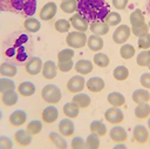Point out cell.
Here are the masks:
<instances>
[{"label":"cell","instance_id":"obj_59","mask_svg":"<svg viewBox=\"0 0 150 149\" xmlns=\"http://www.w3.org/2000/svg\"><path fill=\"white\" fill-rule=\"evenodd\" d=\"M148 68H149V70H150V65H149V66H148Z\"/></svg>","mask_w":150,"mask_h":149},{"label":"cell","instance_id":"obj_9","mask_svg":"<svg viewBox=\"0 0 150 149\" xmlns=\"http://www.w3.org/2000/svg\"><path fill=\"white\" fill-rule=\"evenodd\" d=\"M57 12V5L53 1H49L42 6V8L39 12V18L42 21H49L52 20Z\"/></svg>","mask_w":150,"mask_h":149},{"label":"cell","instance_id":"obj_57","mask_svg":"<svg viewBox=\"0 0 150 149\" xmlns=\"http://www.w3.org/2000/svg\"><path fill=\"white\" fill-rule=\"evenodd\" d=\"M148 26H149V29H150V21L148 22Z\"/></svg>","mask_w":150,"mask_h":149},{"label":"cell","instance_id":"obj_47","mask_svg":"<svg viewBox=\"0 0 150 149\" xmlns=\"http://www.w3.org/2000/svg\"><path fill=\"white\" fill-rule=\"evenodd\" d=\"M35 8H36V0H27L26 4H25L22 13L28 15V16H30L35 12Z\"/></svg>","mask_w":150,"mask_h":149},{"label":"cell","instance_id":"obj_46","mask_svg":"<svg viewBox=\"0 0 150 149\" xmlns=\"http://www.w3.org/2000/svg\"><path fill=\"white\" fill-rule=\"evenodd\" d=\"M57 69L62 73H68L74 68V62L73 60H68V61H57Z\"/></svg>","mask_w":150,"mask_h":149},{"label":"cell","instance_id":"obj_4","mask_svg":"<svg viewBox=\"0 0 150 149\" xmlns=\"http://www.w3.org/2000/svg\"><path fill=\"white\" fill-rule=\"evenodd\" d=\"M131 34V28L128 25H118L112 33V41L117 45H123L128 41Z\"/></svg>","mask_w":150,"mask_h":149},{"label":"cell","instance_id":"obj_31","mask_svg":"<svg viewBox=\"0 0 150 149\" xmlns=\"http://www.w3.org/2000/svg\"><path fill=\"white\" fill-rule=\"evenodd\" d=\"M62 111L63 114L66 115V117H69V118H76L79 116V113H80V108L71 101V102H67L64 103L63 108H62Z\"/></svg>","mask_w":150,"mask_h":149},{"label":"cell","instance_id":"obj_1","mask_svg":"<svg viewBox=\"0 0 150 149\" xmlns=\"http://www.w3.org/2000/svg\"><path fill=\"white\" fill-rule=\"evenodd\" d=\"M77 12L88 21H95L103 20L110 11L104 0H79Z\"/></svg>","mask_w":150,"mask_h":149},{"label":"cell","instance_id":"obj_38","mask_svg":"<svg viewBox=\"0 0 150 149\" xmlns=\"http://www.w3.org/2000/svg\"><path fill=\"white\" fill-rule=\"evenodd\" d=\"M135 53H136V50H135L134 46L130 45V43H123V45L121 46V48H120V55H121V57L124 59V60H130V59H132L134 55H135Z\"/></svg>","mask_w":150,"mask_h":149},{"label":"cell","instance_id":"obj_20","mask_svg":"<svg viewBox=\"0 0 150 149\" xmlns=\"http://www.w3.org/2000/svg\"><path fill=\"white\" fill-rule=\"evenodd\" d=\"M93 68H94L93 62L87 59H81L74 63V69L76 70L77 74H81V75H87V74L91 73Z\"/></svg>","mask_w":150,"mask_h":149},{"label":"cell","instance_id":"obj_5","mask_svg":"<svg viewBox=\"0 0 150 149\" xmlns=\"http://www.w3.org/2000/svg\"><path fill=\"white\" fill-rule=\"evenodd\" d=\"M104 118L107 122H109L110 124H120L123 122L124 120V114L121 110L120 107H110L109 109L105 110L104 113Z\"/></svg>","mask_w":150,"mask_h":149},{"label":"cell","instance_id":"obj_45","mask_svg":"<svg viewBox=\"0 0 150 149\" xmlns=\"http://www.w3.org/2000/svg\"><path fill=\"white\" fill-rule=\"evenodd\" d=\"M131 33L137 36V38H141L143 35H145L146 33H149V26L148 23H142L139 26H136V27H131Z\"/></svg>","mask_w":150,"mask_h":149},{"label":"cell","instance_id":"obj_25","mask_svg":"<svg viewBox=\"0 0 150 149\" xmlns=\"http://www.w3.org/2000/svg\"><path fill=\"white\" fill-rule=\"evenodd\" d=\"M71 101H73L80 109H83V108H87V107L90 106L91 99H90V96H89L88 94L80 92V93H76V94L73 96Z\"/></svg>","mask_w":150,"mask_h":149},{"label":"cell","instance_id":"obj_50","mask_svg":"<svg viewBox=\"0 0 150 149\" xmlns=\"http://www.w3.org/2000/svg\"><path fill=\"white\" fill-rule=\"evenodd\" d=\"M13 141L8 136H0V149H12Z\"/></svg>","mask_w":150,"mask_h":149},{"label":"cell","instance_id":"obj_48","mask_svg":"<svg viewBox=\"0 0 150 149\" xmlns=\"http://www.w3.org/2000/svg\"><path fill=\"white\" fill-rule=\"evenodd\" d=\"M137 45H138V48L142 50L143 49H150V34L146 33L145 35L138 38Z\"/></svg>","mask_w":150,"mask_h":149},{"label":"cell","instance_id":"obj_53","mask_svg":"<svg viewBox=\"0 0 150 149\" xmlns=\"http://www.w3.org/2000/svg\"><path fill=\"white\" fill-rule=\"evenodd\" d=\"M114 149H125V145L123 144V142H120V143H117V144H115V147H114Z\"/></svg>","mask_w":150,"mask_h":149},{"label":"cell","instance_id":"obj_60","mask_svg":"<svg viewBox=\"0 0 150 149\" xmlns=\"http://www.w3.org/2000/svg\"><path fill=\"white\" fill-rule=\"evenodd\" d=\"M61 1H63V0H61Z\"/></svg>","mask_w":150,"mask_h":149},{"label":"cell","instance_id":"obj_11","mask_svg":"<svg viewBox=\"0 0 150 149\" xmlns=\"http://www.w3.org/2000/svg\"><path fill=\"white\" fill-rule=\"evenodd\" d=\"M59 117V110L55 106L50 104V106H47L42 113H41V120L42 122L47 123V124H52L54 123Z\"/></svg>","mask_w":150,"mask_h":149},{"label":"cell","instance_id":"obj_39","mask_svg":"<svg viewBox=\"0 0 150 149\" xmlns=\"http://www.w3.org/2000/svg\"><path fill=\"white\" fill-rule=\"evenodd\" d=\"M136 63L141 67H148L150 65V49H143L136 56Z\"/></svg>","mask_w":150,"mask_h":149},{"label":"cell","instance_id":"obj_34","mask_svg":"<svg viewBox=\"0 0 150 149\" xmlns=\"http://www.w3.org/2000/svg\"><path fill=\"white\" fill-rule=\"evenodd\" d=\"M93 62H94V65H96L100 68H105V67L109 66L110 59H109V56L107 54L97 52V53H95V55L93 57Z\"/></svg>","mask_w":150,"mask_h":149},{"label":"cell","instance_id":"obj_33","mask_svg":"<svg viewBox=\"0 0 150 149\" xmlns=\"http://www.w3.org/2000/svg\"><path fill=\"white\" fill-rule=\"evenodd\" d=\"M129 21H130L131 27H136V26H139V25L144 23L145 22V19H144L143 12L139 8H136L135 11L131 12V14L129 16Z\"/></svg>","mask_w":150,"mask_h":149},{"label":"cell","instance_id":"obj_2","mask_svg":"<svg viewBox=\"0 0 150 149\" xmlns=\"http://www.w3.org/2000/svg\"><path fill=\"white\" fill-rule=\"evenodd\" d=\"M61 97H62L61 89L56 84L49 83V84H46L41 89V99L48 104H55L60 102Z\"/></svg>","mask_w":150,"mask_h":149},{"label":"cell","instance_id":"obj_29","mask_svg":"<svg viewBox=\"0 0 150 149\" xmlns=\"http://www.w3.org/2000/svg\"><path fill=\"white\" fill-rule=\"evenodd\" d=\"M18 73V68L15 65L11 62H2L0 65V75L5 77H14Z\"/></svg>","mask_w":150,"mask_h":149},{"label":"cell","instance_id":"obj_21","mask_svg":"<svg viewBox=\"0 0 150 149\" xmlns=\"http://www.w3.org/2000/svg\"><path fill=\"white\" fill-rule=\"evenodd\" d=\"M87 46H88V48H89L91 52L97 53V52H100V50L103 48L104 42H103L102 36L91 34V35L88 36V39H87Z\"/></svg>","mask_w":150,"mask_h":149},{"label":"cell","instance_id":"obj_15","mask_svg":"<svg viewBox=\"0 0 150 149\" xmlns=\"http://www.w3.org/2000/svg\"><path fill=\"white\" fill-rule=\"evenodd\" d=\"M104 80L100 76H93L86 81V88L91 93H100L104 89Z\"/></svg>","mask_w":150,"mask_h":149},{"label":"cell","instance_id":"obj_24","mask_svg":"<svg viewBox=\"0 0 150 149\" xmlns=\"http://www.w3.org/2000/svg\"><path fill=\"white\" fill-rule=\"evenodd\" d=\"M19 100V93L15 92V89L13 90H7L5 93L1 94V102L4 106L6 107H12L14 106Z\"/></svg>","mask_w":150,"mask_h":149},{"label":"cell","instance_id":"obj_30","mask_svg":"<svg viewBox=\"0 0 150 149\" xmlns=\"http://www.w3.org/2000/svg\"><path fill=\"white\" fill-rule=\"evenodd\" d=\"M134 114L137 118L139 120H144L148 118L150 116V104L148 102L145 103H139L136 106V108L134 109Z\"/></svg>","mask_w":150,"mask_h":149},{"label":"cell","instance_id":"obj_56","mask_svg":"<svg viewBox=\"0 0 150 149\" xmlns=\"http://www.w3.org/2000/svg\"><path fill=\"white\" fill-rule=\"evenodd\" d=\"M1 118H2V111L0 110V120H1Z\"/></svg>","mask_w":150,"mask_h":149},{"label":"cell","instance_id":"obj_14","mask_svg":"<svg viewBox=\"0 0 150 149\" xmlns=\"http://www.w3.org/2000/svg\"><path fill=\"white\" fill-rule=\"evenodd\" d=\"M109 137L115 143H120V142H124L128 138V133L123 127H121L118 124H115L109 130Z\"/></svg>","mask_w":150,"mask_h":149},{"label":"cell","instance_id":"obj_54","mask_svg":"<svg viewBox=\"0 0 150 149\" xmlns=\"http://www.w3.org/2000/svg\"><path fill=\"white\" fill-rule=\"evenodd\" d=\"M148 129L150 130V116L148 117Z\"/></svg>","mask_w":150,"mask_h":149},{"label":"cell","instance_id":"obj_10","mask_svg":"<svg viewBox=\"0 0 150 149\" xmlns=\"http://www.w3.org/2000/svg\"><path fill=\"white\" fill-rule=\"evenodd\" d=\"M42 60L39 57V56H33L30 57L26 65H25V70L27 74L29 75H38L41 73V69H42Z\"/></svg>","mask_w":150,"mask_h":149},{"label":"cell","instance_id":"obj_27","mask_svg":"<svg viewBox=\"0 0 150 149\" xmlns=\"http://www.w3.org/2000/svg\"><path fill=\"white\" fill-rule=\"evenodd\" d=\"M23 28L28 32V33H36L40 31L41 28V22L33 16H28L23 21Z\"/></svg>","mask_w":150,"mask_h":149},{"label":"cell","instance_id":"obj_12","mask_svg":"<svg viewBox=\"0 0 150 149\" xmlns=\"http://www.w3.org/2000/svg\"><path fill=\"white\" fill-rule=\"evenodd\" d=\"M132 137L134 140L139 143V144H144L148 142L149 140V129L146 127H144L143 124H137L134 127L132 130Z\"/></svg>","mask_w":150,"mask_h":149},{"label":"cell","instance_id":"obj_58","mask_svg":"<svg viewBox=\"0 0 150 149\" xmlns=\"http://www.w3.org/2000/svg\"><path fill=\"white\" fill-rule=\"evenodd\" d=\"M1 12H2V8H1V6H0V13H1Z\"/></svg>","mask_w":150,"mask_h":149},{"label":"cell","instance_id":"obj_18","mask_svg":"<svg viewBox=\"0 0 150 149\" xmlns=\"http://www.w3.org/2000/svg\"><path fill=\"white\" fill-rule=\"evenodd\" d=\"M74 131H75V126H74V122L71 121V118L67 117L59 122V133L62 136L69 137L74 134Z\"/></svg>","mask_w":150,"mask_h":149},{"label":"cell","instance_id":"obj_43","mask_svg":"<svg viewBox=\"0 0 150 149\" xmlns=\"http://www.w3.org/2000/svg\"><path fill=\"white\" fill-rule=\"evenodd\" d=\"M84 141H86V148L88 149H97L100 147V136L94 133H90Z\"/></svg>","mask_w":150,"mask_h":149},{"label":"cell","instance_id":"obj_3","mask_svg":"<svg viewBox=\"0 0 150 149\" xmlns=\"http://www.w3.org/2000/svg\"><path fill=\"white\" fill-rule=\"evenodd\" d=\"M87 39L88 36L86 35L84 32L73 31V32H68L66 36V43L68 47L73 49H80L87 45Z\"/></svg>","mask_w":150,"mask_h":149},{"label":"cell","instance_id":"obj_8","mask_svg":"<svg viewBox=\"0 0 150 149\" xmlns=\"http://www.w3.org/2000/svg\"><path fill=\"white\" fill-rule=\"evenodd\" d=\"M27 0H0V6L2 11H8L13 13H20L23 11Z\"/></svg>","mask_w":150,"mask_h":149},{"label":"cell","instance_id":"obj_55","mask_svg":"<svg viewBox=\"0 0 150 149\" xmlns=\"http://www.w3.org/2000/svg\"><path fill=\"white\" fill-rule=\"evenodd\" d=\"M148 11H149V13H150V0L148 1Z\"/></svg>","mask_w":150,"mask_h":149},{"label":"cell","instance_id":"obj_41","mask_svg":"<svg viewBox=\"0 0 150 149\" xmlns=\"http://www.w3.org/2000/svg\"><path fill=\"white\" fill-rule=\"evenodd\" d=\"M13 89H15V82L11 77H5V76L0 77V94Z\"/></svg>","mask_w":150,"mask_h":149},{"label":"cell","instance_id":"obj_23","mask_svg":"<svg viewBox=\"0 0 150 149\" xmlns=\"http://www.w3.org/2000/svg\"><path fill=\"white\" fill-rule=\"evenodd\" d=\"M131 97H132V101H134L136 104L149 102V101H150V93H149V89L138 88V89L134 90Z\"/></svg>","mask_w":150,"mask_h":149},{"label":"cell","instance_id":"obj_49","mask_svg":"<svg viewBox=\"0 0 150 149\" xmlns=\"http://www.w3.org/2000/svg\"><path fill=\"white\" fill-rule=\"evenodd\" d=\"M70 147L73 149H83L86 148V141L81 136H75L70 142Z\"/></svg>","mask_w":150,"mask_h":149},{"label":"cell","instance_id":"obj_44","mask_svg":"<svg viewBox=\"0 0 150 149\" xmlns=\"http://www.w3.org/2000/svg\"><path fill=\"white\" fill-rule=\"evenodd\" d=\"M75 53H74V49L68 47V48H64L62 50H60L57 53V61H68V60H73Z\"/></svg>","mask_w":150,"mask_h":149},{"label":"cell","instance_id":"obj_42","mask_svg":"<svg viewBox=\"0 0 150 149\" xmlns=\"http://www.w3.org/2000/svg\"><path fill=\"white\" fill-rule=\"evenodd\" d=\"M26 130H27L32 136L38 135V134L42 130V122H41L40 120H33V121H30V122L27 124Z\"/></svg>","mask_w":150,"mask_h":149},{"label":"cell","instance_id":"obj_13","mask_svg":"<svg viewBox=\"0 0 150 149\" xmlns=\"http://www.w3.org/2000/svg\"><path fill=\"white\" fill-rule=\"evenodd\" d=\"M57 65L53 61V60H47L46 62H43L42 65V69H41V74L43 76V79L46 80H52L54 77H56L57 74Z\"/></svg>","mask_w":150,"mask_h":149},{"label":"cell","instance_id":"obj_19","mask_svg":"<svg viewBox=\"0 0 150 149\" xmlns=\"http://www.w3.org/2000/svg\"><path fill=\"white\" fill-rule=\"evenodd\" d=\"M14 142L20 147H27L32 143V135L26 129H19L14 133Z\"/></svg>","mask_w":150,"mask_h":149},{"label":"cell","instance_id":"obj_22","mask_svg":"<svg viewBox=\"0 0 150 149\" xmlns=\"http://www.w3.org/2000/svg\"><path fill=\"white\" fill-rule=\"evenodd\" d=\"M16 92L23 97H29L35 93V84L30 81H23L16 87Z\"/></svg>","mask_w":150,"mask_h":149},{"label":"cell","instance_id":"obj_52","mask_svg":"<svg viewBox=\"0 0 150 149\" xmlns=\"http://www.w3.org/2000/svg\"><path fill=\"white\" fill-rule=\"evenodd\" d=\"M128 2H129V0H111L112 6H114L116 9H118V11H122V9L127 8Z\"/></svg>","mask_w":150,"mask_h":149},{"label":"cell","instance_id":"obj_26","mask_svg":"<svg viewBox=\"0 0 150 149\" xmlns=\"http://www.w3.org/2000/svg\"><path fill=\"white\" fill-rule=\"evenodd\" d=\"M107 101L112 107H122L125 103V97L120 92H111L107 96Z\"/></svg>","mask_w":150,"mask_h":149},{"label":"cell","instance_id":"obj_16","mask_svg":"<svg viewBox=\"0 0 150 149\" xmlns=\"http://www.w3.org/2000/svg\"><path fill=\"white\" fill-rule=\"evenodd\" d=\"M26 121H27V114L22 109H18V110L12 111L9 117H8V122L13 127H21L22 124L26 123Z\"/></svg>","mask_w":150,"mask_h":149},{"label":"cell","instance_id":"obj_37","mask_svg":"<svg viewBox=\"0 0 150 149\" xmlns=\"http://www.w3.org/2000/svg\"><path fill=\"white\" fill-rule=\"evenodd\" d=\"M103 21L109 25V27H115V26H118L122 21V16L118 12H109L105 18L103 19Z\"/></svg>","mask_w":150,"mask_h":149},{"label":"cell","instance_id":"obj_6","mask_svg":"<svg viewBox=\"0 0 150 149\" xmlns=\"http://www.w3.org/2000/svg\"><path fill=\"white\" fill-rule=\"evenodd\" d=\"M84 88H86V80H84L83 75H81V74L71 76L67 82V90L69 93L76 94V93L82 92Z\"/></svg>","mask_w":150,"mask_h":149},{"label":"cell","instance_id":"obj_35","mask_svg":"<svg viewBox=\"0 0 150 149\" xmlns=\"http://www.w3.org/2000/svg\"><path fill=\"white\" fill-rule=\"evenodd\" d=\"M112 76L117 81H125L129 77V69L125 66L120 65V66H117V67L114 68Z\"/></svg>","mask_w":150,"mask_h":149},{"label":"cell","instance_id":"obj_36","mask_svg":"<svg viewBox=\"0 0 150 149\" xmlns=\"http://www.w3.org/2000/svg\"><path fill=\"white\" fill-rule=\"evenodd\" d=\"M60 8L63 13L74 14L77 11V0H63L60 4Z\"/></svg>","mask_w":150,"mask_h":149},{"label":"cell","instance_id":"obj_32","mask_svg":"<svg viewBox=\"0 0 150 149\" xmlns=\"http://www.w3.org/2000/svg\"><path fill=\"white\" fill-rule=\"evenodd\" d=\"M89 130H90V133H94V134L98 135L100 137H102V136H104V135L107 134V127H105V124H104L102 121H100V120H94V121H91V123H90V126H89Z\"/></svg>","mask_w":150,"mask_h":149},{"label":"cell","instance_id":"obj_28","mask_svg":"<svg viewBox=\"0 0 150 149\" xmlns=\"http://www.w3.org/2000/svg\"><path fill=\"white\" fill-rule=\"evenodd\" d=\"M48 138L57 149H66L68 147V144H67V142L64 140V136H62L60 133L52 131V133H49Z\"/></svg>","mask_w":150,"mask_h":149},{"label":"cell","instance_id":"obj_40","mask_svg":"<svg viewBox=\"0 0 150 149\" xmlns=\"http://www.w3.org/2000/svg\"><path fill=\"white\" fill-rule=\"evenodd\" d=\"M70 27H71V25H70L69 20H67V19H59L54 23V28L59 33H68Z\"/></svg>","mask_w":150,"mask_h":149},{"label":"cell","instance_id":"obj_7","mask_svg":"<svg viewBox=\"0 0 150 149\" xmlns=\"http://www.w3.org/2000/svg\"><path fill=\"white\" fill-rule=\"evenodd\" d=\"M69 22L71 25V27L75 29V31H79V32H84L87 29H89V21L82 15L80 14L79 12L77 13H74L70 19H69Z\"/></svg>","mask_w":150,"mask_h":149},{"label":"cell","instance_id":"obj_51","mask_svg":"<svg viewBox=\"0 0 150 149\" xmlns=\"http://www.w3.org/2000/svg\"><path fill=\"white\" fill-rule=\"evenodd\" d=\"M139 83L143 88L150 90V73H143L139 77Z\"/></svg>","mask_w":150,"mask_h":149},{"label":"cell","instance_id":"obj_17","mask_svg":"<svg viewBox=\"0 0 150 149\" xmlns=\"http://www.w3.org/2000/svg\"><path fill=\"white\" fill-rule=\"evenodd\" d=\"M109 25H107L103 20H95L91 21L89 25V29L93 34L98 35V36H103L105 34L109 33Z\"/></svg>","mask_w":150,"mask_h":149}]
</instances>
